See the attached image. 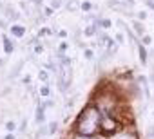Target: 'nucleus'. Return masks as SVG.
Segmentation results:
<instances>
[{"label":"nucleus","instance_id":"obj_20","mask_svg":"<svg viewBox=\"0 0 154 139\" xmlns=\"http://www.w3.org/2000/svg\"><path fill=\"white\" fill-rule=\"evenodd\" d=\"M143 44H150V36H143Z\"/></svg>","mask_w":154,"mask_h":139},{"label":"nucleus","instance_id":"obj_9","mask_svg":"<svg viewBox=\"0 0 154 139\" xmlns=\"http://www.w3.org/2000/svg\"><path fill=\"white\" fill-rule=\"evenodd\" d=\"M91 7H92L91 2H84V4H82V9H84V11H91Z\"/></svg>","mask_w":154,"mask_h":139},{"label":"nucleus","instance_id":"obj_3","mask_svg":"<svg viewBox=\"0 0 154 139\" xmlns=\"http://www.w3.org/2000/svg\"><path fill=\"white\" fill-rule=\"evenodd\" d=\"M118 126H120L118 119H114L112 116H107V114H104V116H101V121H100V130L104 132V134H114V132L118 130Z\"/></svg>","mask_w":154,"mask_h":139},{"label":"nucleus","instance_id":"obj_17","mask_svg":"<svg viewBox=\"0 0 154 139\" xmlns=\"http://www.w3.org/2000/svg\"><path fill=\"white\" fill-rule=\"evenodd\" d=\"M134 29L138 31V33H140V35L143 33V29H141V25H140V24H134Z\"/></svg>","mask_w":154,"mask_h":139},{"label":"nucleus","instance_id":"obj_13","mask_svg":"<svg viewBox=\"0 0 154 139\" xmlns=\"http://www.w3.org/2000/svg\"><path fill=\"white\" fill-rule=\"evenodd\" d=\"M114 139H134V135H129V134H121V135H118V137H114Z\"/></svg>","mask_w":154,"mask_h":139},{"label":"nucleus","instance_id":"obj_10","mask_svg":"<svg viewBox=\"0 0 154 139\" xmlns=\"http://www.w3.org/2000/svg\"><path fill=\"white\" fill-rule=\"evenodd\" d=\"M40 94H42V96H49V87H47V85H44V87L40 89Z\"/></svg>","mask_w":154,"mask_h":139},{"label":"nucleus","instance_id":"obj_2","mask_svg":"<svg viewBox=\"0 0 154 139\" xmlns=\"http://www.w3.org/2000/svg\"><path fill=\"white\" fill-rule=\"evenodd\" d=\"M71 80H73V67H71V60H69V58H62L58 87H60L62 90H65L69 85H71Z\"/></svg>","mask_w":154,"mask_h":139},{"label":"nucleus","instance_id":"obj_18","mask_svg":"<svg viewBox=\"0 0 154 139\" xmlns=\"http://www.w3.org/2000/svg\"><path fill=\"white\" fill-rule=\"evenodd\" d=\"M49 35V29H42L40 31V36H47Z\"/></svg>","mask_w":154,"mask_h":139},{"label":"nucleus","instance_id":"obj_8","mask_svg":"<svg viewBox=\"0 0 154 139\" xmlns=\"http://www.w3.org/2000/svg\"><path fill=\"white\" fill-rule=\"evenodd\" d=\"M85 36H94V25H89L85 29Z\"/></svg>","mask_w":154,"mask_h":139},{"label":"nucleus","instance_id":"obj_12","mask_svg":"<svg viewBox=\"0 0 154 139\" xmlns=\"http://www.w3.org/2000/svg\"><path fill=\"white\" fill-rule=\"evenodd\" d=\"M40 80H42V81H47V80H49V74H47L45 71H42V72H40Z\"/></svg>","mask_w":154,"mask_h":139},{"label":"nucleus","instance_id":"obj_15","mask_svg":"<svg viewBox=\"0 0 154 139\" xmlns=\"http://www.w3.org/2000/svg\"><path fill=\"white\" fill-rule=\"evenodd\" d=\"M118 4H127V6H131V4H134V0H118Z\"/></svg>","mask_w":154,"mask_h":139},{"label":"nucleus","instance_id":"obj_11","mask_svg":"<svg viewBox=\"0 0 154 139\" xmlns=\"http://www.w3.org/2000/svg\"><path fill=\"white\" fill-rule=\"evenodd\" d=\"M75 139H100V137H96V135H76Z\"/></svg>","mask_w":154,"mask_h":139},{"label":"nucleus","instance_id":"obj_21","mask_svg":"<svg viewBox=\"0 0 154 139\" xmlns=\"http://www.w3.org/2000/svg\"><path fill=\"white\" fill-rule=\"evenodd\" d=\"M84 54H85V58H92V52H91V51H85Z\"/></svg>","mask_w":154,"mask_h":139},{"label":"nucleus","instance_id":"obj_4","mask_svg":"<svg viewBox=\"0 0 154 139\" xmlns=\"http://www.w3.org/2000/svg\"><path fill=\"white\" fill-rule=\"evenodd\" d=\"M11 33H13V36L20 38V36H24V33H26V29H24L22 25H13V27H11Z\"/></svg>","mask_w":154,"mask_h":139},{"label":"nucleus","instance_id":"obj_14","mask_svg":"<svg viewBox=\"0 0 154 139\" xmlns=\"http://www.w3.org/2000/svg\"><path fill=\"white\" fill-rule=\"evenodd\" d=\"M100 25L107 29V27H111V22H109V20H100Z\"/></svg>","mask_w":154,"mask_h":139},{"label":"nucleus","instance_id":"obj_5","mask_svg":"<svg viewBox=\"0 0 154 139\" xmlns=\"http://www.w3.org/2000/svg\"><path fill=\"white\" fill-rule=\"evenodd\" d=\"M2 40H4V49H6V52H7V54H9V52H13V44H11V42H9V38L7 36H2Z\"/></svg>","mask_w":154,"mask_h":139},{"label":"nucleus","instance_id":"obj_1","mask_svg":"<svg viewBox=\"0 0 154 139\" xmlns=\"http://www.w3.org/2000/svg\"><path fill=\"white\" fill-rule=\"evenodd\" d=\"M100 121L101 112L98 110V107H85L76 119L75 130L78 135H96V132L100 130Z\"/></svg>","mask_w":154,"mask_h":139},{"label":"nucleus","instance_id":"obj_7","mask_svg":"<svg viewBox=\"0 0 154 139\" xmlns=\"http://www.w3.org/2000/svg\"><path fill=\"white\" fill-rule=\"evenodd\" d=\"M36 117H38V121H44V105L38 109V112H36Z\"/></svg>","mask_w":154,"mask_h":139},{"label":"nucleus","instance_id":"obj_16","mask_svg":"<svg viewBox=\"0 0 154 139\" xmlns=\"http://www.w3.org/2000/svg\"><path fill=\"white\" fill-rule=\"evenodd\" d=\"M67 47H69V45L65 44V42H64V44H60V52H65V51H67Z\"/></svg>","mask_w":154,"mask_h":139},{"label":"nucleus","instance_id":"obj_6","mask_svg":"<svg viewBox=\"0 0 154 139\" xmlns=\"http://www.w3.org/2000/svg\"><path fill=\"white\" fill-rule=\"evenodd\" d=\"M140 58H141V63H147V52L141 45H140Z\"/></svg>","mask_w":154,"mask_h":139},{"label":"nucleus","instance_id":"obj_19","mask_svg":"<svg viewBox=\"0 0 154 139\" xmlns=\"http://www.w3.org/2000/svg\"><path fill=\"white\" fill-rule=\"evenodd\" d=\"M49 128H51V132H56V128H58V125H56V123H51V126H49Z\"/></svg>","mask_w":154,"mask_h":139}]
</instances>
